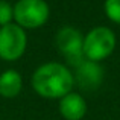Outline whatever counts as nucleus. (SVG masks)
<instances>
[{
  "mask_svg": "<svg viewBox=\"0 0 120 120\" xmlns=\"http://www.w3.org/2000/svg\"><path fill=\"white\" fill-rule=\"evenodd\" d=\"M32 88L44 99H61L73 90V71L61 62H46L32 75Z\"/></svg>",
  "mask_w": 120,
  "mask_h": 120,
  "instance_id": "1",
  "label": "nucleus"
},
{
  "mask_svg": "<svg viewBox=\"0 0 120 120\" xmlns=\"http://www.w3.org/2000/svg\"><path fill=\"white\" fill-rule=\"evenodd\" d=\"M116 44H117L116 34L109 27H93L84 37V56L85 59L100 62L114 52Z\"/></svg>",
  "mask_w": 120,
  "mask_h": 120,
  "instance_id": "2",
  "label": "nucleus"
},
{
  "mask_svg": "<svg viewBox=\"0 0 120 120\" xmlns=\"http://www.w3.org/2000/svg\"><path fill=\"white\" fill-rule=\"evenodd\" d=\"M49 17L50 8L46 0H18L14 5V21L24 30L44 26Z\"/></svg>",
  "mask_w": 120,
  "mask_h": 120,
  "instance_id": "3",
  "label": "nucleus"
},
{
  "mask_svg": "<svg viewBox=\"0 0 120 120\" xmlns=\"http://www.w3.org/2000/svg\"><path fill=\"white\" fill-rule=\"evenodd\" d=\"M26 30L17 23H9L0 27V58L3 61H17L26 52Z\"/></svg>",
  "mask_w": 120,
  "mask_h": 120,
  "instance_id": "4",
  "label": "nucleus"
},
{
  "mask_svg": "<svg viewBox=\"0 0 120 120\" xmlns=\"http://www.w3.org/2000/svg\"><path fill=\"white\" fill-rule=\"evenodd\" d=\"M56 47L59 53L71 67H78L85 59L84 56V35L71 26H64L56 34Z\"/></svg>",
  "mask_w": 120,
  "mask_h": 120,
  "instance_id": "5",
  "label": "nucleus"
},
{
  "mask_svg": "<svg viewBox=\"0 0 120 120\" xmlns=\"http://www.w3.org/2000/svg\"><path fill=\"white\" fill-rule=\"evenodd\" d=\"M73 73L75 82L81 85L84 90H94L102 84L103 79V70L99 65V62L90 61V59H84Z\"/></svg>",
  "mask_w": 120,
  "mask_h": 120,
  "instance_id": "6",
  "label": "nucleus"
},
{
  "mask_svg": "<svg viewBox=\"0 0 120 120\" xmlns=\"http://www.w3.org/2000/svg\"><path fill=\"white\" fill-rule=\"evenodd\" d=\"M59 114L65 120H82L87 114V102L79 93L70 91L59 99Z\"/></svg>",
  "mask_w": 120,
  "mask_h": 120,
  "instance_id": "7",
  "label": "nucleus"
},
{
  "mask_svg": "<svg viewBox=\"0 0 120 120\" xmlns=\"http://www.w3.org/2000/svg\"><path fill=\"white\" fill-rule=\"evenodd\" d=\"M23 88V78L14 68L0 73V96L5 99H14Z\"/></svg>",
  "mask_w": 120,
  "mask_h": 120,
  "instance_id": "8",
  "label": "nucleus"
},
{
  "mask_svg": "<svg viewBox=\"0 0 120 120\" xmlns=\"http://www.w3.org/2000/svg\"><path fill=\"white\" fill-rule=\"evenodd\" d=\"M105 14L112 23L120 24V0H105Z\"/></svg>",
  "mask_w": 120,
  "mask_h": 120,
  "instance_id": "9",
  "label": "nucleus"
},
{
  "mask_svg": "<svg viewBox=\"0 0 120 120\" xmlns=\"http://www.w3.org/2000/svg\"><path fill=\"white\" fill-rule=\"evenodd\" d=\"M14 21V6L8 0H0V27Z\"/></svg>",
  "mask_w": 120,
  "mask_h": 120,
  "instance_id": "10",
  "label": "nucleus"
}]
</instances>
